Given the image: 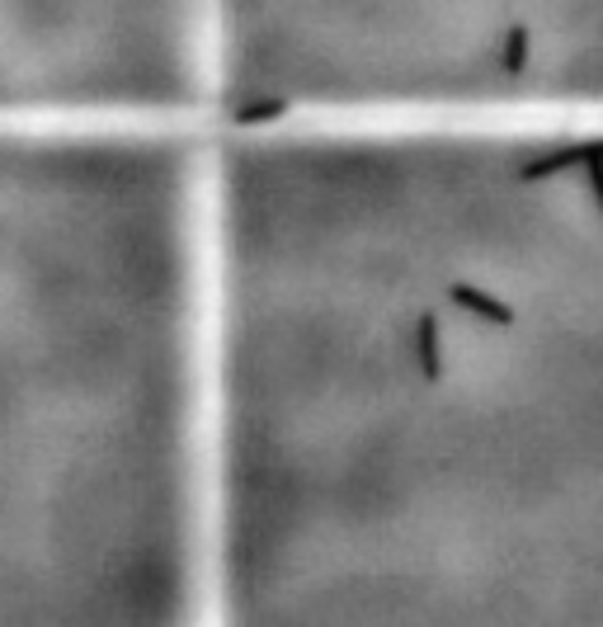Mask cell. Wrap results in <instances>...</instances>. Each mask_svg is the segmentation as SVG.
<instances>
[{"label":"cell","instance_id":"obj_1","mask_svg":"<svg viewBox=\"0 0 603 627\" xmlns=\"http://www.w3.org/2000/svg\"><path fill=\"white\" fill-rule=\"evenodd\" d=\"M208 151L212 627H603V119Z\"/></svg>","mask_w":603,"mask_h":627},{"label":"cell","instance_id":"obj_2","mask_svg":"<svg viewBox=\"0 0 603 627\" xmlns=\"http://www.w3.org/2000/svg\"><path fill=\"white\" fill-rule=\"evenodd\" d=\"M208 123L603 119V0H208Z\"/></svg>","mask_w":603,"mask_h":627},{"label":"cell","instance_id":"obj_3","mask_svg":"<svg viewBox=\"0 0 603 627\" xmlns=\"http://www.w3.org/2000/svg\"><path fill=\"white\" fill-rule=\"evenodd\" d=\"M208 0H0V127L208 123Z\"/></svg>","mask_w":603,"mask_h":627}]
</instances>
